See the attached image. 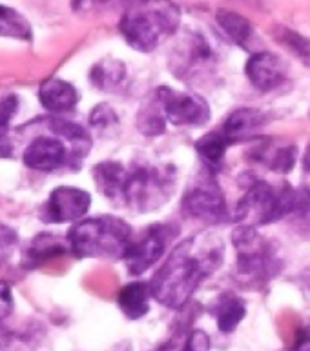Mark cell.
I'll return each instance as SVG.
<instances>
[{
    "instance_id": "cell-13",
    "label": "cell",
    "mask_w": 310,
    "mask_h": 351,
    "mask_svg": "<svg viewBox=\"0 0 310 351\" xmlns=\"http://www.w3.org/2000/svg\"><path fill=\"white\" fill-rule=\"evenodd\" d=\"M245 73L250 84L259 91H274L281 88L287 80V66L278 55L258 51L250 55L245 66Z\"/></svg>"
},
{
    "instance_id": "cell-17",
    "label": "cell",
    "mask_w": 310,
    "mask_h": 351,
    "mask_svg": "<svg viewBox=\"0 0 310 351\" xmlns=\"http://www.w3.org/2000/svg\"><path fill=\"white\" fill-rule=\"evenodd\" d=\"M210 315L216 319L217 330L225 335H230L245 319L247 304L236 293H221L210 304Z\"/></svg>"
},
{
    "instance_id": "cell-1",
    "label": "cell",
    "mask_w": 310,
    "mask_h": 351,
    "mask_svg": "<svg viewBox=\"0 0 310 351\" xmlns=\"http://www.w3.org/2000/svg\"><path fill=\"white\" fill-rule=\"evenodd\" d=\"M225 258V244L214 233H197L184 239L170 252L150 280L153 299L170 309H183L206 278Z\"/></svg>"
},
{
    "instance_id": "cell-5",
    "label": "cell",
    "mask_w": 310,
    "mask_h": 351,
    "mask_svg": "<svg viewBox=\"0 0 310 351\" xmlns=\"http://www.w3.org/2000/svg\"><path fill=\"white\" fill-rule=\"evenodd\" d=\"M133 241L132 228L117 217L80 220L69 230V252L77 258H122Z\"/></svg>"
},
{
    "instance_id": "cell-26",
    "label": "cell",
    "mask_w": 310,
    "mask_h": 351,
    "mask_svg": "<svg viewBox=\"0 0 310 351\" xmlns=\"http://www.w3.org/2000/svg\"><path fill=\"white\" fill-rule=\"evenodd\" d=\"M0 37H13L21 40L32 38V26L19 11L0 5Z\"/></svg>"
},
{
    "instance_id": "cell-18",
    "label": "cell",
    "mask_w": 310,
    "mask_h": 351,
    "mask_svg": "<svg viewBox=\"0 0 310 351\" xmlns=\"http://www.w3.org/2000/svg\"><path fill=\"white\" fill-rule=\"evenodd\" d=\"M153 299L150 282H130L122 286L121 291L117 293V306L122 315L130 320H139L150 311V300Z\"/></svg>"
},
{
    "instance_id": "cell-22",
    "label": "cell",
    "mask_w": 310,
    "mask_h": 351,
    "mask_svg": "<svg viewBox=\"0 0 310 351\" xmlns=\"http://www.w3.org/2000/svg\"><path fill=\"white\" fill-rule=\"evenodd\" d=\"M126 80V66L115 58L99 60L93 68L89 69V82L91 86L106 93H113L121 89Z\"/></svg>"
},
{
    "instance_id": "cell-30",
    "label": "cell",
    "mask_w": 310,
    "mask_h": 351,
    "mask_svg": "<svg viewBox=\"0 0 310 351\" xmlns=\"http://www.w3.org/2000/svg\"><path fill=\"white\" fill-rule=\"evenodd\" d=\"M16 233L11 230L10 226L0 222V266L11 257V253L16 247Z\"/></svg>"
},
{
    "instance_id": "cell-16",
    "label": "cell",
    "mask_w": 310,
    "mask_h": 351,
    "mask_svg": "<svg viewBox=\"0 0 310 351\" xmlns=\"http://www.w3.org/2000/svg\"><path fill=\"white\" fill-rule=\"evenodd\" d=\"M38 100L52 113H68L79 102V93H77L74 84H69L63 79H57V77H52L41 84Z\"/></svg>"
},
{
    "instance_id": "cell-36",
    "label": "cell",
    "mask_w": 310,
    "mask_h": 351,
    "mask_svg": "<svg viewBox=\"0 0 310 351\" xmlns=\"http://www.w3.org/2000/svg\"><path fill=\"white\" fill-rule=\"evenodd\" d=\"M133 2H148V0H133Z\"/></svg>"
},
{
    "instance_id": "cell-21",
    "label": "cell",
    "mask_w": 310,
    "mask_h": 351,
    "mask_svg": "<svg viewBox=\"0 0 310 351\" xmlns=\"http://www.w3.org/2000/svg\"><path fill=\"white\" fill-rule=\"evenodd\" d=\"M230 146L232 144L223 135L221 130L216 128V130H212V132H208L195 142V152L205 164V168L210 173H217L223 168V160H225V155Z\"/></svg>"
},
{
    "instance_id": "cell-19",
    "label": "cell",
    "mask_w": 310,
    "mask_h": 351,
    "mask_svg": "<svg viewBox=\"0 0 310 351\" xmlns=\"http://www.w3.org/2000/svg\"><path fill=\"white\" fill-rule=\"evenodd\" d=\"M66 252H69L68 239L63 241L57 235L43 233L30 242V246L26 247V252L22 255V264L26 267H38L52 258L63 257Z\"/></svg>"
},
{
    "instance_id": "cell-27",
    "label": "cell",
    "mask_w": 310,
    "mask_h": 351,
    "mask_svg": "<svg viewBox=\"0 0 310 351\" xmlns=\"http://www.w3.org/2000/svg\"><path fill=\"white\" fill-rule=\"evenodd\" d=\"M290 220L296 222L298 230L310 235V186L296 188V206Z\"/></svg>"
},
{
    "instance_id": "cell-8",
    "label": "cell",
    "mask_w": 310,
    "mask_h": 351,
    "mask_svg": "<svg viewBox=\"0 0 310 351\" xmlns=\"http://www.w3.org/2000/svg\"><path fill=\"white\" fill-rule=\"evenodd\" d=\"M168 66L175 79L197 84L212 77L216 69V55L210 44L199 33H186L172 47Z\"/></svg>"
},
{
    "instance_id": "cell-37",
    "label": "cell",
    "mask_w": 310,
    "mask_h": 351,
    "mask_svg": "<svg viewBox=\"0 0 310 351\" xmlns=\"http://www.w3.org/2000/svg\"><path fill=\"white\" fill-rule=\"evenodd\" d=\"M157 351H159V350H157Z\"/></svg>"
},
{
    "instance_id": "cell-35",
    "label": "cell",
    "mask_w": 310,
    "mask_h": 351,
    "mask_svg": "<svg viewBox=\"0 0 310 351\" xmlns=\"http://www.w3.org/2000/svg\"><path fill=\"white\" fill-rule=\"evenodd\" d=\"M303 168H305V171H309L310 173V144L309 147H307L305 157H303Z\"/></svg>"
},
{
    "instance_id": "cell-6",
    "label": "cell",
    "mask_w": 310,
    "mask_h": 351,
    "mask_svg": "<svg viewBox=\"0 0 310 351\" xmlns=\"http://www.w3.org/2000/svg\"><path fill=\"white\" fill-rule=\"evenodd\" d=\"M175 188V169L170 164L139 162L126 168L121 208L148 213L168 202Z\"/></svg>"
},
{
    "instance_id": "cell-2",
    "label": "cell",
    "mask_w": 310,
    "mask_h": 351,
    "mask_svg": "<svg viewBox=\"0 0 310 351\" xmlns=\"http://www.w3.org/2000/svg\"><path fill=\"white\" fill-rule=\"evenodd\" d=\"M46 135L35 136L22 153L24 166L35 171H55V169L77 168L91 149V138L79 124L52 119L47 121Z\"/></svg>"
},
{
    "instance_id": "cell-33",
    "label": "cell",
    "mask_w": 310,
    "mask_h": 351,
    "mask_svg": "<svg viewBox=\"0 0 310 351\" xmlns=\"http://www.w3.org/2000/svg\"><path fill=\"white\" fill-rule=\"evenodd\" d=\"M289 351H310V320L298 331V335H296Z\"/></svg>"
},
{
    "instance_id": "cell-23",
    "label": "cell",
    "mask_w": 310,
    "mask_h": 351,
    "mask_svg": "<svg viewBox=\"0 0 310 351\" xmlns=\"http://www.w3.org/2000/svg\"><path fill=\"white\" fill-rule=\"evenodd\" d=\"M216 21L225 35L237 46L247 47L254 37L252 24L243 15L230 10H219L216 13Z\"/></svg>"
},
{
    "instance_id": "cell-3",
    "label": "cell",
    "mask_w": 310,
    "mask_h": 351,
    "mask_svg": "<svg viewBox=\"0 0 310 351\" xmlns=\"http://www.w3.org/2000/svg\"><path fill=\"white\" fill-rule=\"evenodd\" d=\"M241 199L237 200L232 219L239 224L267 226L290 219L296 206V188L283 182L276 186L254 173L241 175Z\"/></svg>"
},
{
    "instance_id": "cell-4",
    "label": "cell",
    "mask_w": 310,
    "mask_h": 351,
    "mask_svg": "<svg viewBox=\"0 0 310 351\" xmlns=\"http://www.w3.org/2000/svg\"><path fill=\"white\" fill-rule=\"evenodd\" d=\"M181 22V11L166 0L135 2L119 22V32L133 49L150 53L174 37Z\"/></svg>"
},
{
    "instance_id": "cell-7",
    "label": "cell",
    "mask_w": 310,
    "mask_h": 351,
    "mask_svg": "<svg viewBox=\"0 0 310 351\" xmlns=\"http://www.w3.org/2000/svg\"><path fill=\"white\" fill-rule=\"evenodd\" d=\"M232 242L236 247V275L245 288H263L281 271L276 250L258 228L239 224L232 231Z\"/></svg>"
},
{
    "instance_id": "cell-25",
    "label": "cell",
    "mask_w": 310,
    "mask_h": 351,
    "mask_svg": "<svg viewBox=\"0 0 310 351\" xmlns=\"http://www.w3.org/2000/svg\"><path fill=\"white\" fill-rule=\"evenodd\" d=\"M166 117H164L157 99L153 97L150 104L142 106L139 115H137V128L144 136H159L166 130Z\"/></svg>"
},
{
    "instance_id": "cell-32",
    "label": "cell",
    "mask_w": 310,
    "mask_h": 351,
    "mask_svg": "<svg viewBox=\"0 0 310 351\" xmlns=\"http://www.w3.org/2000/svg\"><path fill=\"white\" fill-rule=\"evenodd\" d=\"M13 313V293L5 282L0 280V322Z\"/></svg>"
},
{
    "instance_id": "cell-29",
    "label": "cell",
    "mask_w": 310,
    "mask_h": 351,
    "mask_svg": "<svg viewBox=\"0 0 310 351\" xmlns=\"http://www.w3.org/2000/svg\"><path fill=\"white\" fill-rule=\"evenodd\" d=\"M16 108H19V100L15 95L0 97V136L8 135V128H10L11 119L15 117Z\"/></svg>"
},
{
    "instance_id": "cell-9",
    "label": "cell",
    "mask_w": 310,
    "mask_h": 351,
    "mask_svg": "<svg viewBox=\"0 0 310 351\" xmlns=\"http://www.w3.org/2000/svg\"><path fill=\"white\" fill-rule=\"evenodd\" d=\"M183 213L188 219L203 222L206 226L225 224L232 219L230 208L226 204L225 193L217 184L216 173H206L199 177L183 197Z\"/></svg>"
},
{
    "instance_id": "cell-10",
    "label": "cell",
    "mask_w": 310,
    "mask_h": 351,
    "mask_svg": "<svg viewBox=\"0 0 310 351\" xmlns=\"http://www.w3.org/2000/svg\"><path fill=\"white\" fill-rule=\"evenodd\" d=\"M177 235L179 226L170 224V222H159V224L148 226L141 235L133 237L132 244L122 257L128 273L137 277L155 266Z\"/></svg>"
},
{
    "instance_id": "cell-20",
    "label": "cell",
    "mask_w": 310,
    "mask_h": 351,
    "mask_svg": "<svg viewBox=\"0 0 310 351\" xmlns=\"http://www.w3.org/2000/svg\"><path fill=\"white\" fill-rule=\"evenodd\" d=\"M124 177H126V166H122L117 160H106V162L97 164L93 168L95 186L106 199L115 206H119V202H121Z\"/></svg>"
},
{
    "instance_id": "cell-31",
    "label": "cell",
    "mask_w": 310,
    "mask_h": 351,
    "mask_svg": "<svg viewBox=\"0 0 310 351\" xmlns=\"http://www.w3.org/2000/svg\"><path fill=\"white\" fill-rule=\"evenodd\" d=\"M181 351H210V337L203 330H190Z\"/></svg>"
},
{
    "instance_id": "cell-14",
    "label": "cell",
    "mask_w": 310,
    "mask_h": 351,
    "mask_svg": "<svg viewBox=\"0 0 310 351\" xmlns=\"http://www.w3.org/2000/svg\"><path fill=\"white\" fill-rule=\"evenodd\" d=\"M296 157H298V149H296L294 144L272 141V138H265L259 144H256L248 153V158L252 162L261 164V166L279 175H287L290 169L294 168Z\"/></svg>"
},
{
    "instance_id": "cell-11",
    "label": "cell",
    "mask_w": 310,
    "mask_h": 351,
    "mask_svg": "<svg viewBox=\"0 0 310 351\" xmlns=\"http://www.w3.org/2000/svg\"><path fill=\"white\" fill-rule=\"evenodd\" d=\"M166 121L174 126L199 128L210 121V108L203 97L197 93H183L168 86L155 89V95Z\"/></svg>"
},
{
    "instance_id": "cell-15",
    "label": "cell",
    "mask_w": 310,
    "mask_h": 351,
    "mask_svg": "<svg viewBox=\"0 0 310 351\" xmlns=\"http://www.w3.org/2000/svg\"><path fill=\"white\" fill-rule=\"evenodd\" d=\"M265 124H267V115L261 110L239 108V110L232 111L230 115L226 117V121L219 126V130L234 146V144H241V142L258 138Z\"/></svg>"
},
{
    "instance_id": "cell-28",
    "label": "cell",
    "mask_w": 310,
    "mask_h": 351,
    "mask_svg": "<svg viewBox=\"0 0 310 351\" xmlns=\"http://www.w3.org/2000/svg\"><path fill=\"white\" fill-rule=\"evenodd\" d=\"M117 124H119V117L108 104L95 106L91 113H89V126L93 128L95 132H110Z\"/></svg>"
},
{
    "instance_id": "cell-12",
    "label": "cell",
    "mask_w": 310,
    "mask_h": 351,
    "mask_svg": "<svg viewBox=\"0 0 310 351\" xmlns=\"http://www.w3.org/2000/svg\"><path fill=\"white\" fill-rule=\"evenodd\" d=\"M91 206V197L88 191L74 186L55 188L47 197L43 208V217L47 222L63 224V222H77L88 213Z\"/></svg>"
},
{
    "instance_id": "cell-34",
    "label": "cell",
    "mask_w": 310,
    "mask_h": 351,
    "mask_svg": "<svg viewBox=\"0 0 310 351\" xmlns=\"http://www.w3.org/2000/svg\"><path fill=\"white\" fill-rule=\"evenodd\" d=\"M111 2H115V0H71V5L75 11H93L111 4Z\"/></svg>"
},
{
    "instance_id": "cell-24",
    "label": "cell",
    "mask_w": 310,
    "mask_h": 351,
    "mask_svg": "<svg viewBox=\"0 0 310 351\" xmlns=\"http://www.w3.org/2000/svg\"><path fill=\"white\" fill-rule=\"evenodd\" d=\"M274 40L283 46L287 51H290L294 57H298L301 62L310 68V38L303 37L301 33L289 29L285 26H276L272 29Z\"/></svg>"
}]
</instances>
